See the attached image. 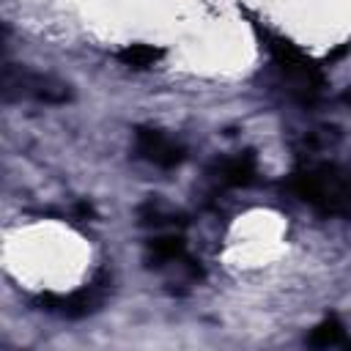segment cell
I'll use <instances>...</instances> for the list:
<instances>
[{
	"label": "cell",
	"mask_w": 351,
	"mask_h": 351,
	"mask_svg": "<svg viewBox=\"0 0 351 351\" xmlns=\"http://www.w3.org/2000/svg\"><path fill=\"white\" fill-rule=\"evenodd\" d=\"M255 173H258V167H255V156L250 151H244L239 156H230V159H222L214 167L217 181L225 184V186H247V184L255 181Z\"/></svg>",
	"instance_id": "8992f818"
},
{
	"label": "cell",
	"mask_w": 351,
	"mask_h": 351,
	"mask_svg": "<svg viewBox=\"0 0 351 351\" xmlns=\"http://www.w3.org/2000/svg\"><path fill=\"white\" fill-rule=\"evenodd\" d=\"M288 189L321 214H351V173L337 165H304L291 173Z\"/></svg>",
	"instance_id": "6da1fadb"
},
{
	"label": "cell",
	"mask_w": 351,
	"mask_h": 351,
	"mask_svg": "<svg viewBox=\"0 0 351 351\" xmlns=\"http://www.w3.org/2000/svg\"><path fill=\"white\" fill-rule=\"evenodd\" d=\"M307 343L315 346V348H335V346H340V348H351V337H348L346 326H343L335 315L324 318V321L307 335Z\"/></svg>",
	"instance_id": "52a82bcc"
},
{
	"label": "cell",
	"mask_w": 351,
	"mask_h": 351,
	"mask_svg": "<svg viewBox=\"0 0 351 351\" xmlns=\"http://www.w3.org/2000/svg\"><path fill=\"white\" fill-rule=\"evenodd\" d=\"M162 55H165V52H162L159 47H151V44H129L126 49L115 52V58H118L123 66H129V69H148V66H154Z\"/></svg>",
	"instance_id": "ba28073f"
},
{
	"label": "cell",
	"mask_w": 351,
	"mask_h": 351,
	"mask_svg": "<svg viewBox=\"0 0 351 351\" xmlns=\"http://www.w3.org/2000/svg\"><path fill=\"white\" fill-rule=\"evenodd\" d=\"M3 96L5 99H36V101H44V104H63V101L71 99V90H69L66 82H60L49 74L5 66V71H3Z\"/></svg>",
	"instance_id": "3957f363"
},
{
	"label": "cell",
	"mask_w": 351,
	"mask_h": 351,
	"mask_svg": "<svg viewBox=\"0 0 351 351\" xmlns=\"http://www.w3.org/2000/svg\"><path fill=\"white\" fill-rule=\"evenodd\" d=\"M261 38L266 41L269 52H271V60L274 66L280 69V74L285 77V82L291 85V93L304 101V104H313L318 96H321V88H324V74H321V66L315 60H310L296 44H291L288 38L282 36H274L269 30H261V25L255 22Z\"/></svg>",
	"instance_id": "7a4b0ae2"
},
{
	"label": "cell",
	"mask_w": 351,
	"mask_h": 351,
	"mask_svg": "<svg viewBox=\"0 0 351 351\" xmlns=\"http://www.w3.org/2000/svg\"><path fill=\"white\" fill-rule=\"evenodd\" d=\"M104 282L107 280H96V282H90V285H85L82 291H74V293H41L38 304L47 313H58V315H66V318H82V315L93 313L96 304L101 302Z\"/></svg>",
	"instance_id": "5b68a950"
},
{
	"label": "cell",
	"mask_w": 351,
	"mask_h": 351,
	"mask_svg": "<svg viewBox=\"0 0 351 351\" xmlns=\"http://www.w3.org/2000/svg\"><path fill=\"white\" fill-rule=\"evenodd\" d=\"M134 151L145 162H151L156 167H165V170L181 165L184 156H186V148L181 143H176L170 134H165L159 129H151V126H137L134 129Z\"/></svg>",
	"instance_id": "277c9868"
}]
</instances>
